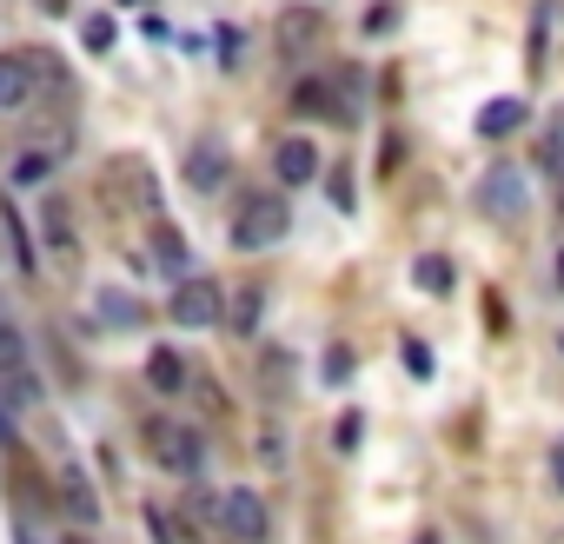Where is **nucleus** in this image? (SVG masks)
Here are the masks:
<instances>
[{
	"label": "nucleus",
	"instance_id": "nucleus-1",
	"mask_svg": "<svg viewBox=\"0 0 564 544\" xmlns=\"http://www.w3.org/2000/svg\"><path fill=\"white\" fill-rule=\"evenodd\" d=\"M286 226H292V206L273 200V193H253L247 206L232 213V246L239 253H266L273 240H286Z\"/></svg>",
	"mask_w": 564,
	"mask_h": 544
},
{
	"label": "nucleus",
	"instance_id": "nucleus-2",
	"mask_svg": "<svg viewBox=\"0 0 564 544\" xmlns=\"http://www.w3.org/2000/svg\"><path fill=\"white\" fill-rule=\"evenodd\" d=\"M167 313H173V326H187V333H200V326H213L219 313H226V292H219V279H180L173 286V299H167Z\"/></svg>",
	"mask_w": 564,
	"mask_h": 544
},
{
	"label": "nucleus",
	"instance_id": "nucleus-3",
	"mask_svg": "<svg viewBox=\"0 0 564 544\" xmlns=\"http://www.w3.org/2000/svg\"><path fill=\"white\" fill-rule=\"evenodd\" d=\"M219 524H226V537H239V544H266V537H273L266 498H260V492H247V485L219 492Z\"/></svg>",
	"mask_w": 564,
	"mask_h": 544
},
{
	"label": "nucleus",
	"instance_id": "nucleus-4",
	"mask_svg": "<svg viewBox=\"0 0 564 544\" xmlns=\"http://www.w3.org/2000/svg\"><path fill=\"white\" fill-rule=\"evenodd\" d=\"M107 193H113V206H127V213H153V206H159V180H153V167L140 160V153H120V160L107 167Z\"/></svg>",
	"mask_w": 564,
	"mask_h": 544
},
{
	"label": "nucleus",
	"instance_id": "nucleus-5",
	"mask_svg": "<svg viewBox=\"0 0 564 544\" xmlns=\"http://www.w3.org/2000/svg\"><path fill=\"white\" fill-rule=\"evenodd\" d=\"M478 206H485L492 219H505V226H512V219H525V206H531L525 173H518V167H505V160H499V167H485V180H478Z\"/></svg>",
	"mask_w": 564,
	"mask_h": 544
},
{
	"label": "nucleus",
	"instance_id": "nucleus-6",
	"mask_svg": "<svg viewBox=\"0 0 564 544\" xmlns=\"http://www.w3.org/2000/svg\"><path fill=\"white\" fill-rule=\"evenodd\" d=\"M153 458L167 464L173 479H200L206 445H200V432H187V425H153Z\"/></svg>",
	"mask_w": 564,
	"mask_h": 544
},
{
	"label": "nucleus",
	"instance_id": "nucleus-7",
	"mask_svg": "<svg viewBox=\"0 0 564 544\" xmlns=\"http://www.w3.org/2000/svg\"><path fill=\"white\" fill-rule=\"evenodd\" d=\"M273 40H279V53H312L319 40H326V14L319 8H286L273 21Z\"/></svg>",
	"mask_w": 564,
	"mask_h": 544
},
{
	"label": "nucleus",
	"instance_id": "nucleus-8",
	"mask_svg": "<svg viewBox=\"0 0 564 544\" xmlns=\"http://www.w3.org/2000/svg\"><path fill=\"white\" fill-rule=\"evenodd\" d=\"M34 60L27 53H0V113H27L34 107Z\"/></svg>",
	"mask_w": 564,
	"mask_h": 544
},
{
	"label": "nucleus",
	"instance_id": "nucleus-9",
	"mask_svg": "<svg viewBox=\"0 0 564 544\" xmlns=\"http://www.w3.org/2000/svg\"><path fill=\"white\" fill-rule=\"evenodd\" d=\"M273 173H279L286 186H312V180H319V146H312V140H279V146H273Z\"/></svg>",
	"mask_w": 564,
	"mask_h": 544
},
{
	"label": "nucleus",
	"instance_id": "nucleus-10",
	"mask_svg": "<svg viewBox=\"0 0 564 544\" xmlns=\"http://www.w3.org/2000/svg\"><path fill=\"white\" fill-rule=\"evenodd\" d=\"M146 378L159 385V392H187V359L173 346H153L146 352Z\"/></svg>",
	"mask_w": 564,
	"mask_h": 544
},
{
	"label": "nucleus",
	"instance_id": "nucleus-11",
	"mask_svg": "<svg viewBox=\"0 0 564 544\" xmlns=\"http://www.w3.org/2000/svg\"><path fill=\"white\" fill-rule=\"evenodd\" d=\"M226 173H232V160H226L219 146H193V160H187V180H193L200 193H213V186H219Z\"/></svg>",
	"mask_w": 564,
	"mask_h": 544
},
{
	"label": "nucleus",
	"instance_id": "nucleus-12",
	"mask_svg": "<svg viewBox=\"0 0 564 544\" xmlns=\"http://www.w3.org/2000/svg\"><path fill=\"white\" fill-rule=\"evenodd\" d=\"M0 232H8V259L21 266V273H34L40 259H34V240H27V226H21V213L8 206V200H0Z\"/></svg>",
	"mask_w": 564,
	"mask_h": 544
},
{
	"label": "nucleus",
	"instance_id": "nucleus-13",
	"mask_svg": "<svg viewBox=\"0 0 564 544\" xmlns=\"http://www.w3.org/2000/svg\"><path fill=\"white\" fill-rule=\"evenodd\" d=\"M60 498H67V511L80 518V524H94L100 518V505H94V492H87V479L73 472V464H60Z\"/></svg>",
	"mask_w": 564,
	"mask_h": 544
},
{
	"label": "nucleus",
	"instance_id": "nucleus-14",
	"mask_svg": "<svg viewBox=\"0 0 564 544\" xmlns=\"http://www.w3.org/2000/svg\"><path fill=\"white\" fill-rule=\"evenodd\" d=\"M518 126H525V100H492L485 113H478V133H485V140H505Z\"/></svg>",
	"mask_w": 564,
	"mask_h": 544
},
{
	"label": "nucleus",
	"instance_id": "nucleus-15",
	"mask_svg": "<svg viewBox=\"0 0 564 544\" xmlns=\"http://www.w3.org/2000/svg\"><path fill=\"white\" fill-rule=\"evenodd\" d=\"M333 100H339V94H333V81H299V94H292V113H305V120H326V113H339Z\"/></svg>",
	"mask_w": 564,
	"mask_h": 544
},
{
	"label": "nucleus",
	"instance_id": "nucleus-16",
	"mask_svg": "<svg viewBox=\"0 0 564 544\" xmlns=\"http://www.w3.org/2000/svg\"><path fill=\"white\" fill-rule=\"evenodd\" d=\"M153 266H159V273H173V279H187V240H180L173 226H159V232H153Z\"/></svg>",
	"mask_w": 564,
	"mask_h": 544
},
{
	"label": "nucleus",
	"instance_id": "nucleus-17",
	"mask_svg": "<svg viewBox=\"0 0 564 544\" xmlns=\"http://www.w3.org/2000/svg\"><path fill=\"white\" fill-rule=\"evenodd\" d=\"M260 305H266V286H239V292H232L226 326H232V333H253V326H260Z\"/></svg>",
	"mask_w": 564,
	"mask_h": 544
},
{
	"label": "nucleus",
	"instance_id": "nucleus-18",
	"mask_svg": "<svg viewBox=\"0 0 564 544\" xmlns=\"http://www.w3.org/2000/svg\"><path fill=\"white\" fill-rule=\"evenodd\" d=\"M94 305H100V319H107V326H140V305H133L127 292H100Z\"/></svg>",
	"mask_w": 564,
	"mask_h": 544
},
{
	"label": "nucleus",
	"instance_id": "nucleus-19",
	"mask_svg": "<svg viewBox=\"0 0 564 544\" xmlns=\"http://www.w3.org/2000/svg\"><path fill=\"white\" fill-rule=\"evenodd\" d=\"M412 279H419L425 292H452V259H439V253H425V259L412 266Z\"/></svg>",
	"mask_w": 564,
	"mask_h": 544
},
{
	"label": "nucleus",
	"instance_id": "nucleus-20",
	"mask_svg": "<svg viewBox=\"0 0 564 544\" xmlns=\"http://www.w3.org/2000/svg\"><path fill=\"white\" fill-rule=\"evenodd\" d=\"M80 40H87L94 53H107V47L120 40V27H113V14H87V21H80Z\"/></svg>",
	"mask_w": 564,
	"mask_h": 544
},
{
	"label": "nucleus",
	"instance_id": "nucleus-21",
	"mask_svg": "<svg viewBox=\"0 0 564 544\" xmlns=\"http://www.w3.org/2000/svg\"><path fill=\"white\" fill-rule=\"evenodd\" d=\"M8 372H27V346H21V333L8 319H0V378Z\"/></svg>",
	"mask_w": 564,
	"mask_h": 544
},
{
	"label": "nucleus",
	"instance_id": "nucleus-22",
	"mask_svg": "<svg viewBox=\"0 0 564 544\" xmlns=\"http://www.w3.org/2000/svg\"><path fill=\"white\" fill-rule=\"evenodd\" d=\"M398 352H406V372H412V378H432V352H425V339L406 333V339H398Z\"/></svg>",
	"mask_w": 564,
	"mask_h": 544
},
{
	"label": "nucleus",
	"instance_id": "nucleus-23",
	"mask_svg": "<svg viewBox=\"0 0 564 544\" xmlns=\"http://www.w3.org/2000/svg\"><path fill=\"white\" fill-rule=\"evenodd\" d=\"M146 524H153V544H187L180 537V518H167L159 505H146Z\"/></svg>",
	"mask_w": 564,
	"mask_h": 544
},
{
	"label": "nucleus",
	"instance_id": "nucleus-24",
	"mask_svg": "<svg viewBox=\"0 0 564 544\" xmlns=\"http://www.w3.org/2000/svg\"><path fill=\"white\" fill-rule=\"evenodd\" d=\"M47 232H53V246H60V259H73V226H67V213H60V200L47 206Z\"/></svg>",
	"mask_w": 564,
	"mask_h": 544
},
{
	"label": "nucleus",
	"instance_id": "nucleus-25",
	"mask_svg": "<svg viewBox=\"0 0 564 544\" xmlns=\"http://www.w3.org/2000/svg\"><path fill=\"white\" fill-rule=\"evenodd\" d=\"M544 173H564V120H551V140H544Z\"/></svg>",
	"mask_w": 564,
	"mask_h": 544
},
{
	"label": "nucleus",
	"instance_id": "nucleus-26",
	"mask_svg": "<svg viewBox=\"0 0 564 544\" xmlns=\"http://www.w3.org/2000/svg\"><path fill=\"white\" fill-rule=\"evenodd\" d=\"M346 378H352V352L333 346V352H326V385H346Z\"/></svg>",
	"mask_w": 564,
	"mask_h": 544
},
{
	"label": "nucleus",
	"instance_id": "nucleus-27",
	"mask_svg": "<svg viewBox=\"0 0 564 544\" xmlns=\"http://www.w3.org/2000/svg\"><path fill=\"white\" fill-rule=\"evenodd\" d=\"M326 186H333V206H339V213H352V180H346V167H333V180H326Z\"/></svg>",
	"mask_w": 564,
	"mask_h": 544
},
{
	"label": "nucleus",
	"instance_id": "nucleus-28",
	"mask_svg": "<svg viewBox=\"0 0 564 544\" xmlns=\"http://www.w3.org/2000/svg\"><path fill=\"white\" fill-rule=\"evenodd\" d=\"M47 167H53V153H27L14 173H21V180H47Z\"/></svg>",
	"mask_w": 564,
	"mask_h": 544
},
{
	"label": "nucleus",
	"instance_id": "nucleus-29",
	"mask_svg": "<svg viewBox=\"0 0 564 544\" xmlns=\"http://www.w3.org/2000/svg\"><path fill=\"white\" fill-rule=\"evenodd\" d=\"M392 21H398V8H372V14H365V34H385Z\"/></svg>",
	"mask_w": 564,
	"mask_h": 544
},
{
	"label": "nucleus",
	"instance_id": "nucleus-30",
	"mask_svg": "<svg viewBox=\"0 0 564 544\" xmlns=\"http://www.w3.org/2000/svg\"><path fill=\"white\" fill-rule=\"evenodd\" d=\"M219 60H226V67L239 60V27H219Z\"/></svg>",
	"mask_w": 564,
	"mask_h": 544
},
{
	"label": "nucleus",
	"instance_id": "nucleus-31",
	"mask_svg": "<svg viewBox=\"0 0 564 544\" xmlns=\"http://www.w3.org/2000/svg\"><path fill=\"white\" fill-rule=\"evenodd\" d=\"M0 438L14 445V406H8V392H0Z\"/></svg>",
	"mask_w": 564,
	"mask_h": 544
},
{
	"label": "nucleus",
	"instance_id": "nucleus-32",
	"mask_svg": "<svg viewBox=\"0 0 564 544\" xmlns=\"http://www.w3.org/2000/svg\"><path fill=\"white\" fill-rule=\"evenodd\" d=\"M551 479H557V492H564V438L551 445Z\"/></svg>",
	"mask_w": 564,
	"mask_h": 544
},
{
	"label": "nucleus",
	"instance_id": "nucleus-33",
	"mask_svg": "<svg viewBox=\"0 0 564 544\" xmlns=\"http://www.w3.org/2000/svg\"><path fill=\"white\" fill-rule=\"evenodd\" d=\"M40 14H67V0H40Z\"/></svg>",
	"mask_w": 564,
	"mask_h": 544
},
{
	"label": "nucleus",
	"instance_id": "nucleus-34",
	"mask_svg": "<svg viewBox=\"0 0 564 544\" xmlns=\"http://www.w3.org/2000/svg\"><path fill=\"white\" fill-rule=\"evenodd\" d=\"M412 544H439V537H432V531H425V537H412Z\"/></svg>",
	"mask_w": 564,
	"mask_h": 544
},
{
	"label": "nucleus",
	"instance_id": "nucleus-35",
	"mask_svg": "<svg viewBox=\"0 0 564 544\" xmlns=\"http://www.w3.org/2000/svg\"><path fill=\"white\" fill-rule=\"evenodd\" d=\"M557 200H564V173H557ZM557 213H564V206H557Z\"/></svg>",
	"mask_w": 564,
	"mask_h": 544
},
{
	"label": "nucleus",
	"instance_id": "nucleus-36",
	"mask_svg": "<svg viewBox=\"0 0 564 544\" xmlns=\"http://www.w3.org/2000/svg\"><path fill=\"white\" fill-rule=\"evenodd\" d=\"M557 286H564V253H557Z\"/></svg>",
	"mask_w": 564,
	"mask_h": 544
},
{
	"label": "nucleus",
	"instance_id": "nucleus-37",
	"mask_svg": "<svg viewBox=\"0 0 564 544\" xmlns=\"http://www.w3.org/2000/svg\"><path fill=\"white\" fill-rule=\"evenodd\" d=\"M120 8H146V0H120Z\"/></svg>",
	"mask_w": 564,
	"mask_h": 544
},
{
	"label": "nucleus",
	"instance_id": "nucleus-38",
	"mask_svg": "<svg viewBox=\"0 0 564 544\" xmlns=\"http://www.w3.org/2000/svg\"><path fill=\"white\" fill-rule=\"evenodd\" d=\"M60 544H87V537H60Z\"/></svg>",
	"mask_w": 564,
	"mask_h": 544
}]
</instances>
